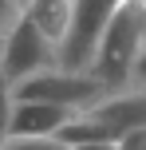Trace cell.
<instances>
[{
    "label": "cell",
    "mask_w": 146,
    "mask_h": 150,
    "mask_svg": "<svg viewBox=\"0 0 146 150\" xmlns=\"http://www.w3.org/2000/svg\"><path fill=\"white\" fill-rule=\"evenodd\" d=\"M0 150H67V146L55 138H8Z\"/></svg>",
    "instance_id": "cell-9"
},
{
    "label": "cell",
    "mask_w": 146,
    "mask_h": 150,
    "mask_svg": "<svg viewBox=\"0 0 146 150\" xmlns=\"http://www.w3.org/2000/svg\"><path fill=\"white\" fill-rule=\"evenodd\" d=\"M130 87H134V91H146V47L138 52V59H134V71H130Z\"/></svg>",
    "instance_id": "cell-12"
},
{
    "label": "cell",
    "mask_w": 146,
    "mask_h": 150,
    "mask_svg": "<svg viewBox=\"0 0 146 150\" xmlns=\"http://www.w3.org/2000/svg\"><path fill=\"white\" fill-rule=\"evenodd\" d=\"M142 47H146V0H123L99 36L87 75H95L107 91H126Z\"/></svg>",
    "instance_id": "cell-1"
},
{
    "label": "cell",
    "mask_w": 146,
    "mask_h": 150,
    "mask_svg": "<svg viewBox=\"0 0 146 150\" xmlns=\"http://www.w3.org/2000/svg\"><path fill=\"white\" fill-rule=\"evenodd\" d=\"M59 67V52L36 32V24L28 16L16 20V28L4 36V59H0V75L8 83H20L36 71H51Z\"/></svg>",
    "instance_id": "cell-4"
},
{
    "label": "cell",
    "mask_w": 146,
    "mask_h": 150,
    "mask_svg": "<svg viewBox=\"0 0 146 150\" xmlns=\"http://www.w3.org/2000/svg\"><path fill=\"white\" fill-rule=\"evenodd\" d=\"M20 16H24V8L16 4V0H0V36H8Z\"/></svg>",
    "instance_id": "cell-10"
},
{
    "label": "cell",
    "mask_w": 146,
    "mask_h": 150,
    "mask_svg": "<svg viewBox=\"0 0 146 150\" xmlns=\"http://www.w3.org/2000/svg\"><path fill=\"white\" fill-rule=\"evenodd\" d=\"M87 115H91V122L103 130V138L115 142V138L126 134V130L146 127V91H134V87L111 91V95L103 99V103H95Z\"/></svg>",
    "instance_id": "cell-5"
},
{
    "label": "cell",
    "mask_w": 146,
    "mask_h": 150,
    "mask_svg": "<svg viewBox=\"0 0 146 150\" xmlns=\"http://www.w3.org/2000/svg\"><path fill=\"white\" fill-rule=\"evenodd\" d=\"M24 16L36 24V32L55 52L63 47V40L71 32V0H28L24 4Z\"/></svg>",
    "instance_id": "cell-7"
},
{
    "label": "cell",
    "mask_w": 146,
    "mask_h": 150,
    "mask_svg": "<svg viewBox=\"0 0 146 150\" xmlns=\"http://www.w3.org/2000/svg\"><path fill=\"white\" fill-rule=\"evenodd\" d=\"M12 103H16L12 99V83L0 75V146L12 138Z\"/></svg>",
    "instance_id": "cell-8"
},
{
    "label": "cell",
    "mask_w": 146,
    "mask_h": 150,
    "mask_svg": "<svg viewBox=\"0 0 146 150\" xmlns=\"http://www.w3.org/2000/svg\"><path fill=\"white\" fill-rule=\"evenodd\" d=\"M118 4L123 0H71V32L59 47V71H75V75L91 71L99 36Z\"/></svg>",
    "instance_id": "cell-3"
},
{
    "label": "cell",
    "mask_w": 146,
    "mask_h": 150,
    "mask_svg": "<svg viewBox=\"0 0 146 150\" xmlns=\"http://www.w3.org/2000/svg\"><path fill=\"white\" fill-rule=\"evenodd\" d=\"M16 4H20V8H24V4H28V0H16Z\"/></svg>",
    "instance_id": "cell-15"
},
{
    "label": "cell",
    "mask_w": 146,
    "mask_h": 150,
    "mask_svg": "<svg viewBox=\"0 0 146 150\" xmlns=\"http://www.w3.org/2000/svg\"><path fill=\"white\" fill-rule=\"evenodd\" d=\"M0 59H4V36H0Z\"/></svg>",
    "instance_id": "cell-14"
},
{
    "label": "cell",
    "mask_w": 146,
    "mask_h": 150,
    "mask_svg": "<svg viewBox=\"0 0 146 150\" xmlns=\"http://www.w3.org/2000/svg\"><path fill=\"white\" fill-rule=\"evenodd\" d=\"M79 111L71 107H55V103H12V138H51L63 122H71Z\"/></svg>",
    "instance_id": "cell-6"
},
{
    "label": "cell",
    "mask_w": 146,
    "mask_h": 150,
    "mask_svg": "<svg viewBox=\"0 0 146 150\" xmlns=\"http://www.w3.org/2000/svg\"><path fill=\"white\" fill-rule=\"evenodd\" d=\"M115 146L118 150H146V127H134V130H126V134H118Z\"/></svg>",
    "instance_id": "cell-11"
},
{
    "label": "cell",
    "mask_w": 146,
    "mask_h": 150,
    "mask_svg": "<svg viewBox=\"0 0 146 150\" xmlns=\"http://www.w3.org/2000/svg\"><path fill=\"white\" fill-rule=\"evenodd\" d=\"M111 91L103 87L95 75H75V71H36L28 79L12 83V99L24 103H55V107H71V111H91L95 103H103Z\"/></svg>",
    "instance_id": "cell-2"
},
{
    "label": "cell",
    "mask_w": 146,
    "mask_h": 150,
    "mask_svg": "<svg viewBox=\"0 0 146 150\" xmlns=\"http://www.w3.org/2000/svg\"><path fill=\"white\" fill-rule=\"evenodd\" d=\"M71 150H118L115 142H87V146H71Z\"/></svg>",
    "instance_id": "cell-13"
}]
</instances>
